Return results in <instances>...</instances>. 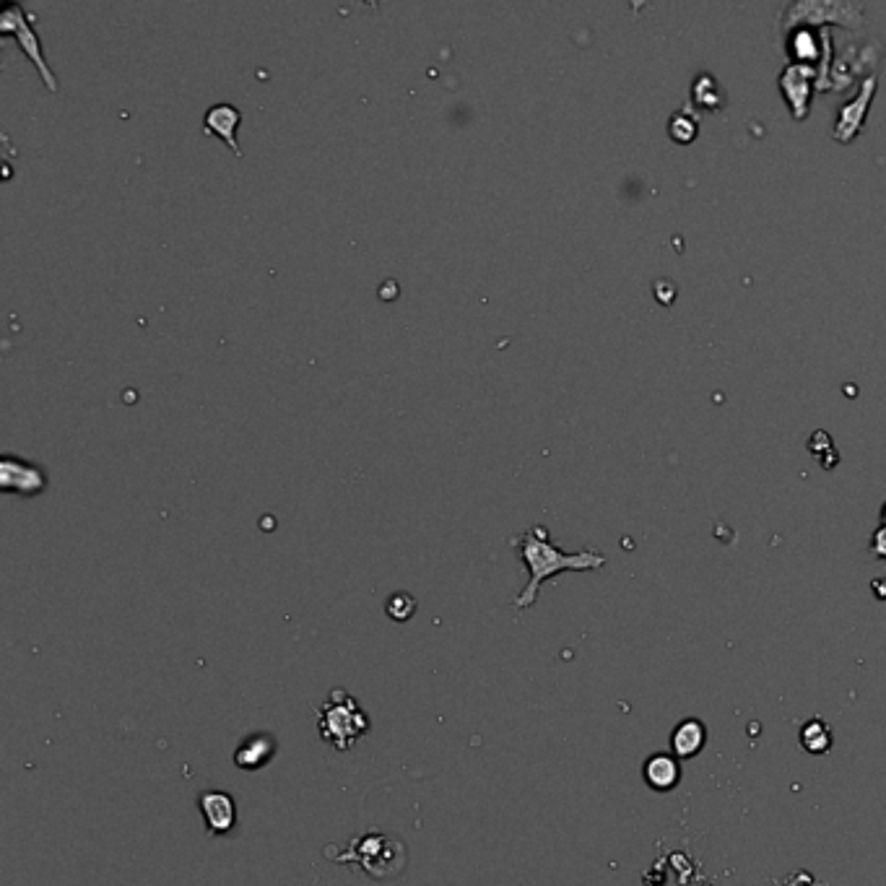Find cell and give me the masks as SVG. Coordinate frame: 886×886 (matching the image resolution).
Listing matches in <instances>:
<instances>
[{"label": "cell", "mask_w": 886, "mask_h": 886, "mask_svg": "<svg viewBox=\"0 0 886 886\" xmlns=\"http://www.w3.org/2000/svg\"><path fill=\"white\" fill-rule=\"evenodd\" d=\"M871 554L886 562V523H881L874 531V536H871Z\"/></svg>", "instance_id": "obj_19"}, {"label": "cell", "mask_w": 886, "mask_h": 886, "mask_svg": "<svg viewBox=\"0 0 886 886\" xmlns=\"http://www.w3.org/2000/svg\"><path fill=\"white\" fill-rule=\"evenodd\" d=\"M414 611H416L414 595L406 593V590L393 593L388 598V603H385V614H388L393 621H408L414 616Z\"/></svg>", "instance_id": "obj_17"}, {"label": "cell", "mask_w": 886, "mask_h": 886, "mask_svg": "<svg viewBox=\"0 0 886 886\" xmlns=\"http://www.w3.org/2000/svg\"><path fill=\"white\" fill-rule=\"evenodd\" d=\"M707 744V728L702 720L686 718L681 720L671 733V749L676 759H692Z\"/></svg>", "instance_id": "obj_13"}, {"label": "cell", "mask_w": 886, "mask_h": 886, "mask_svg": "<svg viewBox=\"0 0 886 886\" xmlns=\"http://www.w3.org/2000/svg\"><path fill=\"white\" fill-rule=\"evenodd\" d=\"M881 523H886V505L881 507Z\"/></svg>", "instance_id": "obj_21"}, {"label": "cell", "mask_w": 886, "mask_h": 886, "mask_svg": "<svg viewBox=\"0 0 886 886\" xmlns=\"http://www.w3.org/2000/svg\"><path fill=\"white\" fill-rule=\"evenodd\" d=\"M874 590H876V598H886V580H874Z\"/></svg>", "instance_id": "obj_20"}, {"label": "cell", "mask_w": 886, "mask_h": 886, "mask_svg": "<svg viewBox=\"0 0 886 886\" xmlns=\"http://www.w3.org/2000/svg\"><path fill=\"white\" fill-rule=\"evenodd\" d=\"M866 8L855 0H793L780 13V37H788L796 29H863Z\"/></svg>", "instance_id": "obj_4"}, {"label": "cell", "mask_w": 886, "mask_h": 886, "mask_svg": "<svg viewBox=\"0 0 886 886\" xmlns=\"http://www.w3.org/2000/svg\"><path fill=\"white\" fill-rule=\"evenodd\" d=\"M876 91H879V73H868L858 86V91H855V97L837 110L835 125H832V138L837 143H850L861 136Z\"/></svg>", "instance_id": "obj_6"}, {"label": "cell", "mask_w": 886, "mask_h": 886, "mask_svg": "<svg viewBox=\"0 0 886 886\" xmlns=\"http://www.w3.org/2000/svg\"><path fill=\"white\" fill-rule=\"evenodd\" d=\"M276 757V738L271 733H255L247 736L237 749H234V764L245 772H258L271 764Z\"/></svg>", "instance_id": "obj_11"}, {"label": "cell", "mask_w": 886, "mask_h": 886, "mask_svg": "<svg viewBox=\"0 0 886 886\" xmlns=\"http://www.w3.org/2000/svg\"><path fill=\"white\" fill-rule=\"evenodd\" d=\"M510 544L512 549L518 551V557L523 559V564L528 567V575H531L523 593L512 601V606L518 608V611L531 608L536 603L541 585L546 580H551V577H557L559 572H590L601 570L603 564H606V557H603L601 551L585 549L567 554L559 546H554L544 525H533V528H528L520 536L510 538Z\"/></svg>", "instance_id": "obj_1"}, {"label": "cell", "mask_w": 886, "mask_h": 886, "mask_svg": "<svg viewBox=\"0 0 886 886\" xmlns=\"http://www.w3.org/2000/svg\"><path fill=\"white\" fill-rule=\"evenodd\" d=\"M317 731L336 751H349L372 731V720L346 689H330L323 705H315Z\"/></svg>", "instance_id": "obj_3"}, {"label": "cell", "mask_w": 886, "mask_h": 886, "mask_svg": "<svg viewBox=\"0 0 886 886\" xmlns=\"http://www.w3.org/2000/svg\"><path fill=\"white\" fill-rule=\"evenodd\" d=\"M798 741H801V746L809 751V754H816V757H819V754H827V751L832 749V731H829V725L824 723V720L814 718L803 725Z\"/></svg>", "instance_id": "obj_14"}, {"label": "cell", "mask_w": 886, "mask_h": 886, "mask_svg": "<svg viewBox=\"0 0 886 886\" xmlns=\"http://www.w3.org/2000/svg\"><path fill=\"white\" fill-rule=\"evenodd\" d=\"M699 133V117L694 115L692 107H684L676 115H671L668 123V136L679 143H692Z\"/></svg>", "instance_id": "obj_16"}, {"label": "cell", "mask_w": 886, "mask_h": 886, "mask_svg": "<svg viewBox=\"0 0 886 886\" xmlns=\"http://www.w3.org/2000/svg\"><path fill=\"white\" fill-rule=\"evenodd\" d=\"M809 450H811V453H814V458L819 460V463H824V453H827L829 463H832V466H837L835 442H832V437H829L827 432H814V434H811Z\"/></svg>", "instance_id": "obj_18"}, {"label": "cell", "mask_w": 886, "mask_h": 886, "mask_svg": "<svg viewBox=\"0 0 886 886\" xmlns=\"http://www.w3.org/2000/svg\"><path fill=\"white\" fill-rule=\"evenodd\" d=\"M819 84V71L811 68V65L801 63H788L777 76V86H780V94L788 102V110L793 115V120H806L811 112V97H814V89Z\"/></svg>", "instance_id": "obj_7"}, {"label": "cell", "mask_w": 886, "mask_h": 886, "mask_svg": "<svg viewBox=\"0 0 886 886\" xmlns=\"http://www.w3.org/2000/svg\"><path fill=\"white\" fill-rule=\"evenodd\" d=\"M692 97L697 102V107H705V110H718L723 107L725 97H723V89L710 73H699L694 78V86H692Z\"/></svg>", "instance_id": "obj_15"}, {"label": "cell", "mask_w": 886, "mask_h": 886, "mask_svg": "<svg viewBox=\"0 0 886 886\" xmlns=\"http://www.w3.org/2000/svg\"><path fill=\"white\" fill-rule=\"evenodd\" d=\"M240 125H242V112L229 102L214 104V107H208L206 115H203V133H206V136L221 138L234 156H242L240 143H237V130H240Z\"/></svg>", "instance_id": "obj_10"}, {"label": "cell", "mask_w": 886, "mask_h": 886, "mask_svg": "<svg viewBox=\"0 0 886 886\" xmlns=\"http://www.w3.org/2000/svg\"><path fill=\"white\" fill-rule=\"evenodd\" d=\"M198 809L211 837L229 835L237 827V801L227 790H203L198 796Z\"/></svg>", "instance_id": "obj_9"}, {"label": "cell", "mask_w": 886, "mask_h": 886, "mask_svg": "<svg viewBox=\"0 0 886 886\" xmlns=\"http://www.w3.org/2000/svg\"><path fill=\"white\" fill-rule=\"evenodd\" d=\"M32 24L34 16L26 11L24 6H19V3H8V6L3 8V13H0V34H13L16 42H19L21 52H24L26 58L34 63V68H37L42 84H45L50 91H58V78H55L50 63H47L42 42H39Z\"/></svg>", "instance_id": "obj_5"}, {"label": "cell", "mask_w": 886, "mask_h": 886, "mask_svg": "<svg viewBox=\"0 0 886 886\" xmlns=\"http://www.w3.org/2000/svg\"><path fill=\"white\" fill-rule=\"evenodd\" d=\"M642 777H645L647 788H653L655 793H668L681 783L679 759L671 754H653V757H647L645 767H642Z\"/></svg>", "instance_id": "obj_12"}, {"label": "cell", "mask_w": 886, "mask_h": 886, "mask_svg": "<svg viewBox=\"0 0 886 886\" xmlns=\"http://www.w3.org/2000/svg\"><path fill=\"white\" fill-rule=\"evenodd\" d=\"M45 486L47 476L39 466H34V463H29L24 458H16V455H3L0 458V489L3 492L34 497V494L45 492Z\"/></svg>", "instance_id": "obj_8"}, {"label": "cell", "mask_w": 886, "mask_h": 886, "mask_svg": "<svg viewBox=\"0 0 886 886\" xmlns=\"http://www.w3.org/2000/svg\"><path fill=\"white\" fill-rule=\"evenodd\" d=\"M325 858L341 866L362 868L369 879L390 881L406 871L408 850L406 842L393 832H382V829H369L364 835L351 837L349 845L343 850L325 848Z\"/></svg>", "instance_id": "obj_2"}]
</instances>
